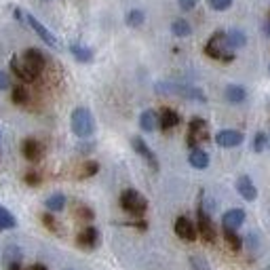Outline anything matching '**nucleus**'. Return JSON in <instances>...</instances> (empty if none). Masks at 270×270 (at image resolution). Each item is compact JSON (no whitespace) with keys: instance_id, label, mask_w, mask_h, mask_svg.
Returning a JSON list of instances; mask_svg holds the SVG:
<instances>
[{"instance_id":"nucleus-6","label":"nucleus","mask_w":270,"mask_h":270,"mask_svg":"<svg viewBox=\"0 0 270 270\" xmlns=\"http://www.w3.org/2000/svg\"><path fill=\"white\" fill-rule=\"evenodd\" d=\"M25 21H27V25H30L32 30L38 34V38H40L42 42H47V45L53 47V49H57V47H59V42H57V38H55V34L49 30L47 25H42L34 15H25Z\"/></svg>"},{"instance_id":"nucleus-40","label":"nucleus","mask_w":270,"mask_h":270,"mask_svg":"<svg viewBox=\"0 0 270 270\" xmlns=\"http://www.w3.org/2000/svg\"><path fill=\"white\" fill-rule=\"evenodd\" d=\"M262 30H264V34H266V36H270V23H266V25L262 27Z\"/></svg>"},{"instance_id":"nucleus-33","label":"nucleus","mask_w":270,"mask_h":270,"mask_svg":"<svg viewBox=\"0 0 270 270\" xmlns=\"http://www.w3.org/2000/svg\"><path fill=\"white\" fill-rule=\"evenodd\" d=\"M7 89H11V78L7 72L0 70V91H7Z\"/></svg>"},{"instance_id":"nucleus-5","label":"nucleus","mask_w":270,"mask_h":270,"mask_svg":"<svg viewBox=\"0 0 270 270\" xmlns=\"http://www.w3.org/2000/svg\"><path fill=\"white\" fill-rule=\"evenodd\" d=\"M209 139V131H207V123L203 118L194 116L188 125V146L194 150L201 141H207Z\"/></svg>"},{"instance_id":"nucleus-19","label":"nucleus","mask_w":270,"mask_h":270,"mask_svg":"<svg viewBox=\"0 0 270 270\" xmlns=\"http://www.w3.org/2000/svg\"><path fill=\"white\" fill-rule=\"evenodd\" d=\"M70 53H72V55H74V59L80 62V64H89V62H93V51H91L89 47L80 45V42H72V45H70Z\"/></svg>"},{"instance_id":"nucleus-12","label":"nucleus","mask_w":270,"mask_h":270,"mask_svg":"<svg viewBox=\"0 0 270 270\" xmlns=\"http://www.w3.org/2000/svg\"><path fill=\"white\" fill-rule=\"evenodd\" d=\"M21 57L25 59V64L30 66L36 74H40L42 70H45V66H47V57H45V55H42V51H38V49H27V51H23Z\"/></svg>"},{"instance_id":"nucleus-4","label":"nucleus","mask_w":270,"mask_h":270,"mask_svg":"<svg viewBox=\"0 0 270 270\" xmlns=\"http://www.w3.org/2000/svg\"><path fill=\"white\" fill-rule=\"evenodd\" d=\"M121 207L127 213H131V216H144L146 209H148V201L137 190L129 188L121 194Z\"/></svg>"},{"instance_id":"nucleus-8","label":"nucleus","mask_w":270,"mask_h":270,"mask_svg":"<svg viewBox=\"0 0 270 270\" xmlns=\"http://www.w3.org/2000/svg\"><path fill=\"white\" fill-rule=\"evenodd\" d=\"M196 228H198V234L203 236V241H207V243H213V241H216V226H213L209 213L205 209H201V207H198V224H196Z\"/></svg>"},{"instance_id":"nucleus-37","label":"nucleus","mask_w":270,"mask_h":270,"mask_svg":"<svg viewBox=\"0 0 270 270\" xmlns=\"http://www.w3.org/2000/svg\"><path fill=\"white\" fill-rule=\"evenodd\" d=\"M78 213H80V218H87V220H91V218H93L91 209H87V207H80V209H78Z\"/></svg>"},{"instance_id":"nucleus-15","label":"nucleus","mask_w":270,"mask_h":270,"mask_svg":"<svg viewBox=\"0 0 270 270\" xmlns=\"http://www.w3.org/2000/svg\"><path fill=\"white\" fill-rule=\"evenodd\" d=\"M21 152H23V156L27 161H32V163H36V161H40L42 159V144L40 141H36V139H23V144H21Z\"/></svg>"},{"instance_id":"nucleus-38","label":"nucleus","mask_w":270,"mask_h":270,"mask_svg":"<svg viewBox=\"0 0 270 270\" xmlns=\"http://www.w3.org/2000/svg\"><path fill=\"white\" fill-rule=\"evenodd\" d=\"M192 266H196V268H201V270H209V268H207V264H205V262H201V260H198V258H196V255H194V258H192Z\"/></svg>"},{"instance_id":"nucleus-27","label":"nucleus","mask_w":270,"mask_h":270,"mask_svg":"<svg viewBox=\"0 0 270 270\" xmlns=\"http://www.w3.org/2000/svg\"><path fill=\"white\" fill-rule=\"evenodd\" d=\"M19 260H21V251H19V247H17V245H9V247L5 249V264L11 268V266L19 264Z\"/></svg>"},{"instance_id":"nucleus-42","label":"nucleus","mask_w":270,"mask_h":270,"mask_svg":"<svg viewBox=\"0 0 270 270\" xmlns=\"http://www.w3.org/2000/svg\"><path fill=\"white\" fill-rule=\"evenodd\" d=\"M9 270H21V268H19V264H15V266H11Z\"/></svg>"},{"instance_id":"nucleus-30","label":"nucleus","mask_w":270,"mask_h":270,"mask_svg":"<svg viewBox=\"0 0 270 270\" xmlns=\"http://www.w3.org/2000/svg\"><path fill=\"white\" fill-rule=\"evenodd\" d=\"M264 148H268V133L258 131L253 137V152H264Z\"/></svg>"},{"instance_id":"nucleus-16","label":"nucleus","mask_w":270,"mask_h":270,"mask_svg":"<svg viewBox=\"0 0 270 270\" xmlns=\"http://www.w3.org/2000/svg\"><path fill=\"white\" fill-rule=\"evenodd\" d=\"M139 127H141V131H146V133L156 131L161 127L159 114H156L154 110H144V112H141V116H139Z\"/></svg>"},{"instance_id":"nucleus-34","label":"nucleus","mask_w":270,"mask_h":270,"mask_svg":"<svg viewBox=\"0 0 270 270\" xmlns=\"http://www.w3.org/2000/svg\"><path fill=\"white\" fill-rule=\"evenodd\" d=\"M177 5L182 11H192L198 5V0H177Z\"/></svg>"},{"instance_id":"nucleus-35","label":"nucleus","mask_w":270,"mask_h":270,"mask_svg":"<svg viewBox=\"0 0 270 270\" xmlns=\"http://www.w3.org/2000/svg\"><path fill=\"white\" fill-rule=\"evenodd\" d=\"M42 222H45L47 228L57 230V222H55V220H53V216H49V213H45V216H42Z\"/></svg>"},{"instance_id":"nucleus-18","label":"nucleus","mask_w":270,"mask_h":270,"mask_svg":"<svg viewBox=\"0 0 270 270\" xmlns=\"http://www.w3.org/2000/svg\"><path fill=\"white\" fill-rule=\"evenodd\" d=\"M159 121H161V129L169 131V129H173V127L179 125V114H177L175 110H171V108H165V110H161Z\"/></svg>"},{"instance_id":"nucleus-26","label":"nucleus","mask_w":270,"mask_h":270,"mask_svg":"<svg viewBox=\"0 0 270 270\" xmlns=\"http://www.w3.org/2000/svg\"><path fill=\"white\" fill-rule=\"evenodd\" d=\"M45 205H47V209L49 211H53V213H57V211H62L64 207H66V196L64 194H51L47 201H45Z\"/></svg>"},{"instance_id":"nucleus-2","label":"nucleus","mask_w":270,"mask_h":270,"mask_svg":"<svg viewBox=\"0 0 270 270\" xmlns=\"http://www.w3.org/2000/svg\"><path fill=\"white\" fill-rule=\"evenodd\" d=\"M156 93L161 95H177V97H186V99H194V102H205V93L190 84H182V82H156Z\"/></svg>"},{"instance_id":"nucleus-1","label":"nucleus","mask_w":270,"mask_h":270,"mask_svg":"<svg viewBox=\"0 0 270 270\" xmlns=\"http://www.w3.org/2000/svg\"><path fill=\"white\" fill-rule=\"evenodd\" d=\"M205 55L211 59H220L224 64H230L234 59V53L228 45V38H226V32H216L205 45Z\"/></svg>"},{"instance_id":"nucleus-25","label":"nucleus","mask_w":270,"mask_h":270,"mask_svg":"<svg viewBox=\"0 0 270 270\" xmlns=\"http://www.w3.org/2000/svg\"><path fill=\"white\" fill-rule=\"evenodd\" d=\"M15 226H17V220L13 218V213L0 205V230H11Z\"/></svg>"},{"instance_id":"nucleus-29","label":"nucleus","mask_w":270,"mask_h":270,"mask_svg":"<svg viewBox=\"0 0 270 270\" xmlns=\"http://www.w3.org/2000/svg\"><path fill=\"white\" fill-rule=\"evenodd\" d=\"M27 99H30V93H27V89L25 87H13V102H15L17 106H23V104H27Z\"/></svg>"},{"instance_id":"nucleus-44","label":"nucleus","mask_w":270,"mask_h":270,"mask_svg":"<svg viewBox=\"0 0 270 270\" xmlns=\"http://www.w3.org/2000/svg\"><path fill=\"white\" fill-rule=\"evenodd\" d=\"M268 72H270V66H268Z\"/></svg>"},{"instance_id":"nucleus-28","label":"nucleus","mask_w":270,"mask_h":270,"mask_svg":"<svg viewBox=\"0 0 270 270\" xmlns=\"http://www.w3.org/2000/svg\"><path fill=\"white\" fill-rule=\"evenodd\" d=\"M224 238H226V243H228V247H230L232 251H238L241 247H243V241H241V236L236 234V230L224 228Z\"/></svg>"},{"instance_id":"nucleus-22","label":"nucleus","mask_w":270,"mask_h":270,"mask_svg":"<svg viewBox=\"0 0 270 270\" xmlns=\"http://www.w3.org/2000/svg\"><path fill=\"white\" fill-rule=\"evenodd\" d=\"M226 38H228L230 49H241L247 45V36L243 30H238V27H230V30L226 32Z\"/></svg>"},{"instance_id":"nucleus-43","label":"nucleus","mask_w":270,"mask_h":270,"mask_svg":"<svg viewBox=\"0 0 270 270\" xmlns=\"http://www.w3.org/2000/svg\"><path fill=\"white\" fill-rule=\"evenodd\" d=\"M268 148H270V133H268Z\"/></svg>"},{"instance_id":"nucleus-11","label":"nucleus","mask_w":270,"mask_h":270,"mask_svg":"<svg viewBox=\"0 0 270 270\" xmlns=\"http://www.w3.org/2000/svg\"><path fill=\"white\" fill-rule=\"evenodd\" d=\"M175 234L182 241H188V243H192V241L196 238V234H198V228H196V226L186 216H182V218L175 220Z\"/></svg>"},{"instance_id":"nucleus-14","label":"nucleus","mask_w":270,"mask_h":270,"mask_svg":"<svg viewBox=\"0 0 270 270\" xmlns=\"http://www.w3.org/2000/svg\"><path fill=\"white\" fill-rule=\"evenodd\" d=\"M243 222H245V211L243 209H230L222 216V226L228 228V230H236L238 226H243Z\"/></svg>"},{"instance_id":"nucleus-20","label":"nucleus","mask_w":270,"mask_h":270,"mask_svg":"<svg viewBox=\"0 0 270 270\" xmlns=\"http://www.w3.org/2000/svg\"><path fill=\"white\" fill-rule=\"evenodd\" d=\"M224 97L228 99L230 104H243L247 97V91L241 87V84H228V87L224 89Z\"/></svg>"},{"instance_id":"nucleus-7","label":"nucleus","mask_w":270,"mask_h":270,"mask_svg":"<svg viewBox=\"0 0 270 270\" xmlns=\"http://www.w3.org/2000/svg\"><path fill=\"white\" fill-rule=\"evenodd\" d=\"M11 72L15 74L19 80H23V82H34L38 78V74L25 64V59L23 57H17V55L11 59Z\"/></svg>"},{"instance_id":"nucleus-21","label":"nucleus","mask_w":270,"mask_h":270,"mask_svg":"<svg viewBox=\"0 0 270 270\" xmlns=\"http://www.w3.org/2000/svg\"><path fill=\"white\" fill-rule=\"evenodd\" d=\"M188 163L194 167V169H207L209 167V154L203 150V148H194L188 156Z\"/></svg>"},{"instance_id":"nucleus-32","label":"nucleus","mask_w":270,"mask_h":270,"mask_svg":"<svg viewBox=\"0 0 270 270\" xmlns=\"http://www.w3.org/2000/svg\"><path fill=\"white\" fill-rule=\"evenodd\" d=\"M232 5V0H209V7L213 11H226V9H230Z\"/></svg>"},{"instance_id":"nucleus-23","label":"nucleus","mask_w":270,"mask_h":270,"mask_svg":"<svg viewBox=\"0 0 270 270\" xmlns=\"http://www.w3.org/2000/svg\"><path fill=\"white\" fill-rule=\"evenodd\" d=\"M144 21H146V15H144V11H141V9H131L125 15V23L129 27H139V25H144Z\"/></svg>"},{"instance_id":"nucleus-3","label":"nucleus","mask_w":270,"mask_h":270,"mask_svg":"<svg viewBox=\"0 0 270 270\" xmlns=\"http://www.w3.org/2000/svg\"><path fill=\"white\" fill-rule=\"evenodd\" d=\"M70 125H72V131L76 137L80 139H87L93 135L95 131V121L89 108H76L72 112V118H70Z\"/></svg>"},{"instance_id":"nucleus-39","label":"nucleus","mask_w":270,"mask_h":270,"mask_svg":"<svg viewBox=\"0 0 270 270\" xmlns=\"http://www.w3.org/2000/svg\"><path fill=\"white\" fill-rule=\"evenodd\" d=\"M13 15H15V19H23V15H21V9H15V11H13Z\"/></svg>"},{"instance_id":"nucleus-41","label":"nucleus","mask_w":270,"mask_h":270,"mask_svg":"<svg viewBox=\"0 0 270 270\" xmlns=\"http://www.w3.org/2000/svg\"><path fill=\"white\" fill-rule=\"evenodd\" d=\"M32 270H47V268L42 266V264H34V266H32Z\"/></svg>"},{"instance_id":"nucleus-17","label":"nucleus","mask_w":270,"mask_h":270,"mask_svg":"<svg viewBox=\"0 0 270 270\" xmlns=\"http://www.w3.org/2000/svg\"><path fill=\"white\" fill-rule=\"evenodd\" d=\"M76 241H78V245L84 247V249H95L97 243H99V232H97V228H93V226H87V228L78 234Z\"/></svg>"},{"instance_id":"nucleus-9","label":"nucleus","mask_w":270,"mask_h":270,"mask_svg":"<svg viewBox=\"0 0 270 270\" xmlns=\"http://www.w3.org/2000/svg\"><path fill=\"white\" fill-rule=\"evenodd\" d=\"M131 146H133V150L141 156V159H144V161L154 169V171H159V159H156V154L150 150V146L146 144L144 139H141V137H133V139H131Z\"/></svg>"},{"instance_id":"nucleus-31","label":"nucleus","mask_w":270,"mask_h":270,"mask_svg":"<svg viewBox=\"0 0 270 270\" xmlns=\"http://www.w3.org/2000/svg\"><path fill=\"white\" fill-rule=\"evenodd\" d=\"M97 171H99V165H97L95 161H89V163L82 165V173H80V175H82V177H91V175H95Z\"/></svg>"},{"instance_id":"nucleus-10","label":"nucleus","mask_w":270,"mask_h":270,"mask_svg":"<svg viewBox=\"0 0 270 270\" xmlns=\"http://www.w3.org/2000/svg\"><path fill=\"white\" fill-rule=\"evenodd\" d=\"M243 133L241 131H234V129H224L220 133H216V144L220 148H236L243 144Z\"/></svg>"},{"instance_id":"nucleus-13","label":"nucleus","mask_w":270,"mask_h":270,"mask_svg":"<svg viewBox=\"0 0 270 270\" xmlns=\"http://www.w3.org/2000/svg\"><path fill=\"white\" fill-rule=\"evenodd\" d=\"M236 192L245 198V201H255L258 198V188H255V184L249 175H241L236 179Z\"/></svg>"},{"instance_id":"nucleus-24","label":"nucleus","mask_w":270,"mask_h":270,"mask_svg":"<svg viewBox=\"0 0 270 270\" xmlns=\"http://www.w3.org/2000/svg\"><path fill=\"white\" fill-rule=\"evenodd\" d=\"M171 32H173V36H177V38H186V36L192 34V27H190V23H188L186 19H175V21L171 23Z\"/></svg>"},{"instance_id":"nucleus-36","label":"nucleus","mask_w":270,"mask_h":270,"mask_svg":"<svg viewBox=\"0 0 270 270\" xmlns=\"http://www.w3.org/2000/svg\"><path fill=\"white\" fill-rule=\"evenodd\" d=\"M25 182L32 184V186H36V184H40V177H38L36 173H27V175H25Z\"/></svg>"}]
</instances>
